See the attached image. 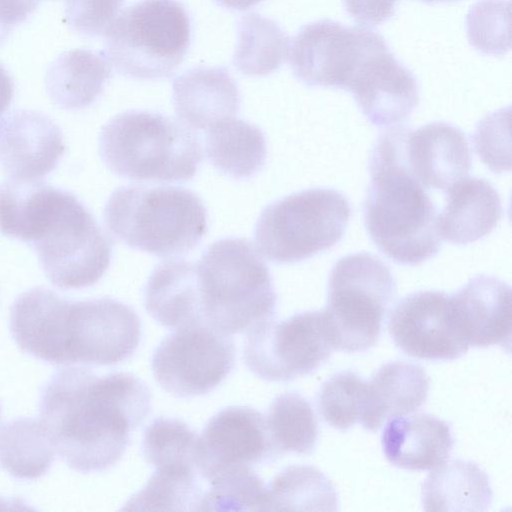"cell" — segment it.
I'll return each mask as SVG.
<instances>
[{
    "label": "cell",
    "instance_id": "1",
    "mask_svg": "<svg viewBox=\"0 0 512 512\" xmlns=\"http://www.w3.org/2000/svg\"><path fill=\"white\" fill-rule=\"evenodd\" d=\"M152 395L136 376L96 375L86 367H61L41 392L40 418L54 449L73 470L101 472L123 456L130 433L151 412Z\"/></svg>",
    "mask_w": 512,
    "mask_h": 512
},
{
    "label": "cell",
    "instance_id": "2",
    "mask_svg": "<svg viewBox=\"0 0 512 512\" xmlns=\"http://www.w3.org/2000/svg\"><path fill=\"white\" fill-rule=\"evenodd\" d=\"M152 293L170 325L203 322L228 335L273 319L277 302L268 267L242 238L214 242L196 262L161 263L152 272Z\"/></svg>",
    "mask_w": 512,
    "mask_h": 512
},
{
    "label": "cell",
    "instance_id": "3",
    "mask_svg": "<svg viewBox=\"0 0 512 512\" xmlns=\"http://www.w3.org/2000/svg\"><path fill=\"white\" fill-rule=\"evenodd\" d=\"M370 185L364 224L376 247L395 263L416 266L441 249L436 208L425 188L408 172L397 130L376 140L369 159Z\"/></svg>",
    "mask_w": 512,
    "mask_h": 512
},
{
    "label": "cell",
    "instance_id": "4",
    "mask_svg": "<svg viewBox=\"0 0 512 512\" xmlns=\"http://www.w3.org/2000/svg\"><path fill=\"white\" fill-rule=\"evenodd\" d=\"M99 151L116 175L154 182L193 178L203 156L198 136L184 123L136 110L120 113L103 126Z\"/></svg>",
    "mask_w": 512,
    "mask_h": 512
},
{
    "label": "cell",
    "instance_id": "5",
    "mask_svg": "<svg viewBox=\"0 0 512 512\" xmlns=\"http://www.w3.org/2000/svg\"><path fill=\"white\" fill-rule=\"evenodd\" d=\"M109 231L127 246L157 257L193 250L207 232V211L192 191L173 186L116 189L104 209Z\"/></svg>",
    "mask_w": 512,
    "mask_h": 512
},
{
    "label": "cell",
    "instance_id": "6",
    "mask_svg": "<svg viewBox=\"0 0 512 512\" xmlns=\"http://www.w3.org/2000/svg\"><path fill=\"white\" fill-rule=\"evenodd\" d=\"M104 51L120 75L152 80L170 77L191 41V24L177 0H141L122 11L104 33Z\"/></svg>",
    "mask_w": 512,
    "mask_h": 512
},
{
    "label": "cell",
    "instance_id": "7",
    "mask_svg": "<svg viewBox=\"0 0 512 512\" xmlns=\"http://www.w3.org/2000/svg\"><path fill=\"white\" fill-rule=\"evenodd\" d=\"M396 291L390 268L377 256L358 252L340 258L330 272L323 309L334 350L372 348Z\"/></svg>",
    "mask_w": 512,
    "mask_h": 512
},
{
    "label": "cell",
    "instance_id": "8",
    "mask_svg": "<svg viewBox=\"0 0 512 512\" xmlns=\"http://www.w3.org/2000/svg\"><path fill=\"white\" fill-rule=\"evenodd\" d=\"M351 215L347 198L328 188H311L268 205L255 227L258 253L275 263L306 260L335 246Z\"/></svg>",
    "mask_w": 512,
    "mask_h": 512
},
{
    "label": "cell",
    "instance_id": "9",
    "mask_svg": "<svg viewBox=\"0 0 512 512\" xmlns=\"http://www.w3.org/2000/svg\"><path fill=\"white\" fill-rule=\"evenodd\" d=\"M246 334L245 365L271 382H287L312 373L334 350L323 310L297 313L282 321L269 319Z\"/></svg>",
    "mask_w": 512,
    "mask_h": 512
},
{
    "label": "cell",
    "instance_id": "10",
    "mask_svg": "<svg viewBox=\"0 0 512 512\" xmlns=\"http://www.w3.org/2000/svg\"><path fill=\"white\" fill-rule=\"evenodd\" d=\"M31 245L47 278L61 289L95 284L111 262L108 236L75 195Z\"/></svg>",
    "mask_w": 512,
    "mask_h": 512
},
{
    "label": "cell",
    "instance_id": "11",
    "mask_svg": "<svg viewBox=\"0 0 512 512\" xmlns=\"http://www.w3.org/2000/svg\"><path fill=\"white\" fill-rule=\"evenodd\" d=\"M174 329L153 353L151 369L155 380L176 397L208 394L234 368L233 339L203 322Z\"/></svg>",
    "mask_w": 512,
    "mask_h": 512
},
{
    "label": "cell",
    "instance_id": "12",
    "mask_svg": "<svg viewBox=\"0 0 512 512\" xmlns=\"http://www.w3.org/2000/svg\"><path fill=\"white\" fill-rule=\"evenodd\" d=\"M386 44L370 28L324 19L299 30L288 57L294 76L303 84L347 90L359 67Z\"/></svg>",
    "mask_w": 512,
    "mask_h": 512
},
{
    "label": "cell",
    "instance_id": "13",
    "mask_svg": "<svg viewBox=\"0 0 512 512\" xmlns=\"http://www.w3.org/2000/svg\"><path fill=\"white\" fill-rule=\"evenodd\" d=\"M65 328L69 364L115 365L133 355L141 337L136 312L111 298L71 301Z\"/></svg>",
    "mask_w": 512,
    "mask_h": 512
},
{
    "label": "cell",
    "instance_id": "14",
    "mask_svg": "<svg viewBox=\"0 0 512 512\" xmlns=\"http://www.w3.org/2000/svg\"><path fill=\"white\" fill-rule=\"evenodd\" d=\"M387 327L395 345L406 355L425 360H454L469 349L453 319L449 295L418 291L391 310Z\"/></svg>",
    "mask_w": 512,
    "mask_h": 512
},
{
    "label": "cell",
    "instance_id": "15",
    "mask_svg": "<svg viewBox=\"0 0 512 512\" xmlns=\"http://www.w3.org/2000/svg\"><path fill=\"white\" fill-rule=\"evenodd\" d=\"M197 468L212 476L276 460L264 416L248 406H229L207 422L197 442Z\"/></svg>",
    "mask_w": 512,
    "mask_h": 512
},
{
    "label": "cell",
    "instance_id": "16",
    "mask_svg": "<svg viewBox=\"0 0 512 512\" xmlns=\"http://www.w3.org/2000/svg\"><path fill=\"white\" fill-rule=\"evenodd\" d=\"M347 91L352 93L366 119L377 127L404 122L419 103L415 76L387 45L365 61Z\"/></svg>",
    "mask_w": 512,
    "mask_h": 512
},
{
    "label": "cell",
    "instance_id": "17",
    "mask_svg": "<svg viewBox=\"0 0 512 512\" xmlns=\"http://www.w3.org/2000/svg\"><path fill=\"white\" fill-rule=\"evenodd\" d=\"M64 151L60 128L43 113L14 110L0 119V167L10 179L39 181Z\"/></svg>",
    "mask_w": 512,
    "mask_h": 512
},
{
    "label": "cell",
    "instance_id": "18",
    "mask_svg": "<svg viewBox=\"0 0 512 512\" xmlns=\"http://www.w3.org/2000/svg\"><path fill=\"white\" fill-rule=\"evenodd\" d=\"M404 165L425 188L446 191L466 177L471 153L464 133L446 122H432L416 130L406 127L403 144Z\"/></svg>",
    "mask_w": 512,
    "mask_h": 512
},
{
    "label": "cell",
    "instance_id": "19",
    "mask_svg": "<svg viewBox=\"0 0 512 512\" xmlns=\"http://www.w3.org/2000/svg\"><path fill=\"white\" fill-rule=\"evenodd\" d=\"M455 324L468 346L510 350L511 289L501 279L479 275L449 295Z\"/></svg>",
    "mask_w": 512,
    "mask_h": 512
},
{
    "label": "cell",
    "instance_id": "20",
    "mask_svg": "<svg viewBox=\"0 0 512 512\" xmlns=\"http://www.w3.org/2000/svg\"><path fill=\"white\" fill-rule=\"evenodd\" d=\"M382 450L394 466L432 470L449 458L454 439L447 422L428 414L390 418L381 436Z\"/></svg>",
    "mask_w": 512,
    "mask_h": 512
},
{
    "label": "cell",
    "instance_id": "21",
    "mask_svg": "<svg viewBox=\"0 0 512 512\" xmlns=\"http://www.w3.org/2000/svg\"><path fill=\"white\" fill-rule=\"evenodd\" d=\"M173 105L189 128L207 129L234 117L240 108L238 87L224 67H197L174 79Z\"/></svg>",
    "mask_w": 512,
    "mask_h": 512
},
{
    "label": "cell",
    "instance_id": "22",
    "mask_svg": "<svg viewBox=\"0 0 512 512\" xmlns=\"http://www.w3.org/2000/svg\"><path fill=\"white\" fill-rule=\"evenodd\" d=\"M437 228L441 239L466 245L489 235L502 217L501 198L483 178L464 177L446 191Z\"/></svg>",
    "mask_w": 512,
    "mask_h": 512
},
{
    "label": "cell",
    "instance_id": "23",
    "mask_svg": "<svg viewBox=\"0 0 512 512\" xmlns=\"http://www.w3.org/2000/svg\"><path fill=\"white\" fill-rule=\"evenodd\" d=\"M428 392L429 377L420 365L405 361L384 364L367 382L362 426L376 431L390 418L419 410Z\"/></svg>",
    "mask_w": 512,
    "mask_h": 512
},
{
    "label": "cell",
    "instance_id": "24",
    "mask_svg": "<svg viewBox=\"0 0 512 512\" xmlns=\"http://www.w3.org/2000/svg\"><path fill=\"white\" fill-rule=\"evenodd\" d=\"M73 194L39 181L0 184V233L32 244Z\"/></svg>",
    "mask_w": 512,
    "mask_h": 512
},
{
    "label": "cell",
    "instance_id": "25",
    "mask_svg": "<svg viewBox=\"0 0 512 512\" xmlns=\"http://www.w3.org/2000/svg\"><path fill=\"white\" fill-rule=\"evenodd\" d=\"M111 72L112 67L103 51L69 50L51 63L45 86L51 101L58 107L83 109L100 96Z\"/></svg>",
    "mask_w": 512,
    "mask_h": 512
},
{
    "label": "cell",
    "instance_id": "26",
    "mask_svg": "<svg viewBox=\"0 0 512 512\" xmlns=\"http://www.w3.org/2000/svg\"><path fill=\"white\" fill-rule=\"evenodd\" d=\"M432 470L421 488L425 511L478 512L491 506L489 478L476 463L456 459Z\"/></svg>",
    "mask_w": 512,
    "mask_h": 512
},
{
    "label": "cell",
    "instance_id": "27",
    "mask_svg": "<svg viewBox=\"0 0 512 512\" xmlns=\"http://www.w3.org/2000/svg\"><path fill=\"white\" fill-rule=\"evenodd\" d=\"M205 147L211 164L234 179L254 176L266 162L267 147L262 131L235 117L210 126Z\"/></svg>",
    "mask_w": 512,
    "mask_h": 512
},
{
    "label": "cell",
    "instance_id": "28",
    "mask_svg": "<svg viewBox=\"0 0 512 512\" xmlns=\"http://www.w3.org/2000/svg\"><path fill=\"white\" fill-rule=\"evenodd\" d=\"M53 461L54 446L41 421L18 418L0 428V467L14 478L37 479Z\"/></svg>",
    "mask_w": 512,
    "mask_h": 512
},
{
    "label": "cell",
    "instance_id": "29",
    "mask_svg": "<svg viewBox=\"0 0 512 512\" xmlns=\"http://www.w3.org/2000/svg\"><path fill=\"white\" fill-rule=\"evenodd\" d=\"M290 42L273 20L257 13L243 15L237 24L235 67L248 76H266L286 60Z\"/></svg>",
    "mask_w": 512,
    "mask_h": 512
},
{
    "label": "cell",
    "instance_id": "30",
    "mask_svg": "<svg viewBox=\"0 0 512 512\" xmlns=\"http://www.w3.org/2000/svg\"><path fill=\"white\" fill-rule=\"evenodd\" d=\"M267 511H336L338 495L320 470L290 465L267 485Z\"/></svg>",
    "mask_w": 512,
    "mask_h": 512
},
{
    "label": "cell",
    "instance_id": "31",
    "mask_svg": "<svg viewBox=\"0 0 512 512\" xmlns=\"http://www.w3.org/2000/svg\"><path fill=\"white\" fill-rule=\"evenodd\" d=\"M193 464L155 467L145 486L134 494L124 510L198 511L204 491Z\"/></svg>",
    "mask_w": 512,
    "mask_h": 512
},
{
    "label": "cell",
    "instance_id": "32",
    "mask_svg": "<svg viewBox=\"0 0 512 512\" xmlns=\"http://www.w3.org/2000/svg\"><path fill=\"white\" fill-rule=\"evenodd\" d=\"M264 418L276 458L285 453L311 454L315 450L317 419L311 404L299 393L278 395Z\"/></svg>",
    "mask_w": 512,
    "mask_h": 512
},
{
    "label": "cell",
    "instance_id": "33",
    "mask_svg": "<svg viewBox=\"0 0 512 512\" xmlns=\"http://www.w3.org/2000/svg\"><path fill=\"white\" fill-rule=\"evenodd\" d=\"M207 482L198 511H267V485L252 468L221 472Z\"/></svg>",
    "mask_w": 512,
    "mask_h": 512
},
{
    "label": "cell",
    "instance_id": "34",
    "mask_svg": "<svg viewBox=\"0 0 512 512\" xmlns=\"http://www.w3.org/2000/svg\"><path fill=\"white\" fill-rule=\"evenodd\" d=\"M367 382L346 370L328 378L317 397L318 410L331 427L346 430L361 422L366 405Z\"/></svg>",
    "mask_w": 512,
    "mask_h": 512
},
{
    "label": "cell",
    "instance_id": "35",
    "mask_svg": "<svg viewBox=\"0 0 512 512\" xmlns=\"http://www.w3.org/2000/svg\"><path fill=\"white\" fill-rule=\"evenodd\" d=\"M198 436L177 418L157 417L144 431L142 452L145 460L157 466L164 463H195Z\"/></svg>",
    "mask_w": 512,
    "mask_h": 512
},
{
    "label": "cell",
    "instance_id": "36",
    "mask_svg": "<svg viewBox=\"0 0 512 512\" xmlns=\"http://www.w3.org/2000/svg\"><path fill=\"white\" fill-rule=\"evenodd\" d=\"M123 0H66L65 20L74 31L86 36L104 35L119 15Z\"/></svg>",
    "mask_w": 512,
    "mask_h": 512
},
{
    "label": "cell",
    "instance_id": "37",
    "mask_svg": "<svg viewBox=\"0 0 512 512\" xmlns=\"http://www.w3.org/2000/svg\"><path fill=\"white\" fill-rule=\"evenodd\" d=\"M500 112H495L484 118L479 124L474 134V145L476 152L482 161L494 172H502L510 169L509 152L505 151V130L503 125V116L500 123L497 124Z\"/></svg>",
    "mask_w": 512,
    "mask_h": 512
},
{
    "label": "cell",
    "instance_id": "38",
    "mask_svg": "<svg viewBox=\"0 0 512 512\" xmlns=\"http://www.w3.org/2000/svg\"><path fill=\"white\" fill-rule=\"evenodd\" d=\"M399 0H343L351 18L361 27H374L388 21Z\"/></svg>",
    "mask_w": 512,
    "mask_h": 512
},
{
    "label": "cell",
    "instance_id": "39",
    "mask_svg": "<svg viewBox=\"0 0 512 512\" xmlns=\"http://www.w3.org/2000/svg\"><path fill=\"white\" fill-rule=\"evenodd\" d=\"M40 0H0V46L12 30L24 22Z\"/></svg>",
    "mask_w": 512,
    "mask_h": 512
},
{
    "label": "cell",
    "instance_id": "40",
    "mask_svg": "<svg viewBox=\"0 0 512 512\" xmlns=\"http://www.w3.org/2000/svg\"><path fill=\"white\" fill-rule=\"evenodd\" d=\"M13 94V81L8 72L0 65V116L10 106Z\"/></svg>",
    "mask_w": 512,
    "mask_h": 512
},
{
    "label": "cell",
    "instance_id": "41",
    "mask_svg": "<svg viewBox=\"0 0 512 512\" xmlns=\"http://www.w3.org/2000/svg\"><path fill=\"white\" fill-rule=\"evenodd\" d=\"M220 6L231 10H246L262 0H215Z\"/></svg>",
    "mask_w": 512,
    "mask_h": 512
},
{
    "label": "cell",
    "instance_id": "42",
    "mask_svg": "<svg viewBox=\"0 0 512 512\" xmlns=\"http://www.w3.org/2000/svg\"><path fill=\"white\" fill-rule=\"evenodd\" d=\"M424 3H428V4H436V3H445V2H453V1H456V0H420Z\"/></svg>",
    "mask_w": 512,
    "mask_h": 512
},
{
    "label": "cell",
    "instance_id": "43",
    "mask_svg": "<svg viewBox=\"0 0 512 512\" xmlns=\"http://www.w3.org/2000/svg\"><path fill=\"white\" fill-rule=\"evenodd\" d=\"M0 413H1V409H0Z\"/></svg>",
    "mask_w": 512,
    "mask_h": 512
}]
</instances>
